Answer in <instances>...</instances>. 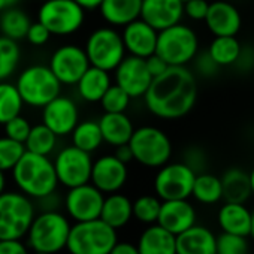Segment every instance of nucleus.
I'll return each mask as SVG.
<instances>
[{"label": "nucleus", "mask_w": 254, "mask_h": 254, "mask_svg": "<svg viewBox=\"0 0 254 254\" xmlns=\"http://www.w3.org/2000/svg\"><path fill=\"white\" fill-rule=\"evenodd\" d=\"M197 76L187 66H169L153 78L144 94L147 109L162 120H180L191 112L197 102Z\"/></svg>", "instance_id": "f257e3e1"}, {"label": "nucleus", "mask_w": 254, "mask_h": 254, "mask_svg": "<svg viewBox=\"0 0 254 254\" xmlns=\"http://www.w3.org/2000/svg\"><path fill=\"white\" fill-rule=\"evenodd\" d=\"M11 172L17 190L33 200L57 191L59 180L53 160L47 156L26 151Z\"/></svg>", "instance_id": "f03ea898"}, {"label": "nucleus", "mask_w": 254, "mask_h": 254, "mask_svg": "<svg viewBox=\"0 0 254 254\" xmlns=\"http://www.w3.org/2000/svg\"><path fill=\"white\" fill-rule=\"evenodd\" d=\"M70 218L60 211H38L27 233L26 245L30 251L59 254L66 250Z\"/></svg>", "instance_id": "7ed1b4c3"}, {"label": "nucleus", "mask_w": 254, "mask_h": 254, "mask_svg": "<svg viewBox=\"0 0 254 254\" xmlns=\"http://www.w3.org/2000/svg\"><path fill=\"white\" fill-rule=\"evenodd\" d=\"M35 200L18 190L0 193V241L24 239L36 215Z\"/></svg>", "instance_id": "20e7f679"}, {"label": "nucleus", "mask_w": 254, "mask_h": 254, "mask_svg": "<svg viewBox=\"0 0 254 254\" xmlns=\"http://www.w3.org/2000/svg\"><path fill=\"white\" fill-rule=\"evenodd\" d=\"M118 241L117 230L100 218L72 223L66 250L69 254H109Z\"/></svg>", "instance_id": "39448f33"}, {"label": "nucleus", "mask_w": 254, "mask_h": 254, "mask_svg": "<svg viewBox=\"0 0 254 254\" xmlns=\"http://www.w3.org/2000/svg\"><path fill=\"white\" fill-rule=\"evenodd\" d=\"M129 147L133 160L151 169H159L166 165L172 157V141L156 126H141L133 130Z\"/></svg>", "instance_id": "423d86ee"}, {"label": "nucleus", "mask_w": 254, "mask_h": 254, "mask_svg": "<svg viewBox=\"0 0 254 254\" xmlns=\"http://www.w3.org/2000/svg\"><path fill=\"white\" fill-rule=\"evenodd\" d=\"M199 36L187 24L178 23L157 33L156 54L168 66H187L199 53Z\"/></svg>", "instance_id": "0eeeda50"}, {"label": "nucleus", "mask_w": 254, "mask_h": 254, "mask_svg": "<svg viewBox=\"0 0 254 254\" xmlns=\"http://www.w3.org/2000/svg\"><path fill=\"white\" fill-rule=\"evenodd\" d=\"M15 87L24 105L32 108H44L62 94V84L47 64L27 66L20 72Z\"/></svg>", "instance_id": "6e6552de"}, {"label": "nucleus", "mask_w": 254, "mask_h": 254, "mask_svg": "<svg viewBox=\"0 0 254 254\" xmlns=\"http://www.w3.org/2000/svg\"><path fill=\"white\" fill-rule=\"evenodd\" d=\"M38 21L54 36H69L82 27L85 9L75 0H44L38 11Z\"/></svg>", "instance_id": "1a4fd4ad"}, {"label": "nucleus", "mask_w": 254, "mask_h": 254, "mask_svg": "<svg viewBox=\"0 0 254 254\" xmlns=\"http://www.w3.org/2000/svg\"><path fill=\"white\" fill-rule=\"evenodd\" d=\"M84 51L90 66L112 72L126 57L121 35L114 27H99L90 33Z\"/></svg>", "instance_id": "9d476101"}, {"label": "nucleus", "mask_w": 254, "mask_h": 254, "mask_svg": "<svg viewBox=\"0 0 254 254\" xmlns=\"http://www.w3.org/2000/svg\"><path fill=\"white\" fill-rule=\"evenodd\" d=\"M196 174L184 162H168L154 177V191L160 200L189 199Z\"/></svg>", "instance_id": "9b49d317"}, {"label": "nucleus", "mask_w": 254, "mask_h": 254, "mask_svg": "<svg viewBox=\"0 0 254 254\" xmlns=\"http://www.w3.org/2000/svg\"><path fill=\"white\" fill-rule=\"evenodd\" d=\"M53 165L59 184H62L66 189H72L90 183L91 166H93L91 154L76 148L75 145L62 148L56 154Z\"/></svg>", "instance_id": "f8f14e48"}, {"label": "nucleus", "mask_w": 254, "mask_h": 254, "mask_svg": "<svg viewBox=\"0 0 254 254\" xmlns=\"http://www.w3.org/2000/svg\"><path fill=\"white\" fill-rule=\"evenodd\" d=\"M103 199L105 194L91 183L67 189V193L63 197L64 214L73 223L99 218Z\"/></svg>", "instance_id": "ddd939ff"}, {"label": "nucleus", "mask_w": 254, "mask_h": 254, "mask_svg": "<svg viewBox=\"0 0 254 254\" xmlns=\"http://www.w3.org/2000/svg\"><path fill=\"white\" fill-rule=\"evenodd\" d=\"M48 66L62 85H75L82 73L90 67V62L84 48L66 44L53 53Z\"/></svg>", "instance_id": "4468645a"}, {"label": "nucleus", "mask_w": 254, "mask_h": 254, "mask_svg": "<svg viewBox=\"0 0 254 254\" xmlns=\"http://www.w3.org/2000/svg\"><path fill=\"white\" fill-rule=\"evenodd\" d=\"M112 72L115 84L121 87L132 99L144 97L153 81V76L147 69L145 59L133 56H126Z\"/></svg>", "instance_id": "2eb2a0df"}, {"label": "nucleus", "mask_w": 254, "mask_h": 254, "mask_svg": "<svg viewBox=\"0 0 254 254\" xmlns=\"http://www.w3.org/2000/svg\"><path fill=\"white\" fill-rule=\"evenodd\" d=\"M127 177H129L127 165L114 154H105L93 160L90 183L103 194L120 191L127 183Z\"/></svg>", "instance_id": "dca6fc26"}, {"label": "nucleus", "mask_w": 254, "mask_h": 254, "mask_svg": "<svg viewBox=\"0 0 254 254\" xmlns=\"http://www.w3.org/2000/svg\"><path fill=\"white\" fill-rule=\"evenodd\" d=\"M79 121L78 105L73 99L59 94L42 108V123L59 138L72 133Z\"/></svg>", "instance_id": "f3484780"}, {"label": "nucleus", "mask_w": 254, "mask_h": 254, "mask_svg": "<svg viewBox=\"0 0 254 254\" xmlns=\"http://www.w3.org/2000/svg\"><path fill=\"white\" fill-rule=\"evenodd\" d=\"M157 30L153 29L148 23L138 18L123 27L121 39L126 50V54L147 59L156 53L157 45Z\"/></svg>", "instance_id": "a211bd4d"}, {"label": "nucleus", "mask_w": 254, "mask_h": 254, "mask_svg": "<svg viewBox=\"0 0 254 254\" xmlns=\"http://www.w3.org/2000/svg\"><path fill=\"white\" fill-rule=\"evenodd\" d=\"M205 26L214 36H236L242 27L239 9L227 0L209 2L205 17Z\"/></svg>", "instance_id": "6ab92c4d"}, {"label": "nucleus", "mask_w": 254, "mask_h": 254, "mask_svg": "<svg viewBox=\"0 0 254 254\" xmlns=\"http://www.w3.org/2000/svg\"><path fill=\"white\" fill-rule=\"evenodd\" d=\"M139 18L160 32L181 23L184 18V3L181 0H142Z\"/></svg>", "instance_id": "aec40b11"}, {"label": "nucleus", "mask_w": 254, "mask_h": 254, "mask_svg": "<svg viewBox=\"0 0 254 254\" xmlns=\"http://www.w3.org/2000/svg\"><path fill=\"white\" fill-rule=\"evenodd\" d=\"M196 209L189 202V199L162 200L157 224H160L175 236L196 224Z\"/></svg>", "instance_id": "412c9836"}, {"label": "nucleus", "mask_w": 254, "mask_h": 254, "mask_svg": "<svg viewBox=\"0 0 254 254\" xmlns=\"http://www.w3.org/2000/svg\"><path fill=\"white\" fill-rule=\"evenodd\" d=\"M217 236L202 224H193L175 236L177 254H215Z\"/></svg>", "instance_id": "4be33fe9"}, {"label": "nucleus", "mask_w": 254, "mask_h": 254, "mask_svg": "<svg viewBox=\"0 0 254 254\" xmlns=\"http://www.w3.org/2000/svg\"><path fill=\"white\" fill-rule=\"evenodd\" d=\"M97 123L103 142L112 147L127 144L135 130L133 121L126 115V112H105Z\"/></svg>", "instance_id": "5701e85b"}, {"label": "nucleus", "mask_w": 254, "mask_h": 254, "mask_svg": "<svg viewBox=\"0 0 254 254\" xmlns=\"http://www.w3.org/2000/svg\"><path fill=\"white\" fill-rule=\"evenodd\" d=\"M139 254H177L175 235L160 224H148L136 242Z\"/></svg>", "instance_id": "b1692460"}, {"label": "nucleus", "mask_w": 254, "mask_h": 254, "mask_svg": "<svg viewBox=\"0 0 254 254\" xmlns=\"http://www.w3.org/2000/svg\"><path fill=\"white\" fill-rule=\"evenodd\" d=\"M217 221H218L221 232L247 236V238L250 236L251 211L247 208L245 203L224 202L223 206L218 209Z\"/></svg>", "instance_id": "393cba45"}, {"label": "nucleus", "mask_w": 254, "mask_h": 254, "mask_svg": "<svg viewBox=\"0 0 254 254\" xmlns=\"http://www.w3.org/2000/svg\"><path fill=\"white\" fill-rule=\"evenodd\" d=\"M142 0H102L99 12L111 27H124L141 17Z\"/></svg>", "instance_id": "a878e982"}, {"label": "nucleus", "mask_w": 254, "mask_h": 254, "mask_svg": "<svg viewBox=\"0 0 254 254\" xmlns=\"http://www.w3.org/2000/svg\"><path fill=\"white\" fill-rule=\"evenodd\" d=\"M99 218L111 227H114L115 230L123 229L133 218L132 200L120 191L105 196Z\"/></svg>", "instance_id": "bb28decb"}, {"label": "nucleus", "mask_w": 254, "mask_h": 254, "mask_svg": "<svg viewBox=\"0 0 254 254\" xmlns=\"http://www.w3.org/2000/svg\"><path fill=\"white\" fill-rule=\"evenodd\" d=\"M111 84H112V79H111L109 72L90 66L75 85H76L78 96L84 102L97 103L100 102L102 96L105 94V91L108 90Z\"/></svg>", "instance_id": "cd10ccee"}, {"label": "nucleus", "mask_w": 254, "mask_h": 254, "mask_svg": "<svg viewBox=\"0 0 254 254\" xmlns=\"http://www.w3.org/2000/svg\"><path fill=\"white\" fill-rule=\"evenodd\" d=\"M220 180L224 202L247 203V200L253 196L250 187V177L247 171L241 168H229L220 177Z\"/></svg>", "instance_id": "c85d7f7f"}, {"label": "nucleus", "mask_w": 254, "mask_h": 254, "mask_svg": "<svg viewBox=\"0 0 254 254\" xmlns=\"http://www.w3.org/2000/svg\"><path fill=\"white\" fill-rule=\"evenodd\" d=\"M30 24V17L17 6L5 9L0 14V33L15 42L26 39Z\"/></svg>", "instance_id": "c756f323"}, {"label": "nucleus", "mask_w": 254, "mask_h": 254, "mask_svg": "<svg viewBox=\"0 0 254 254\" xmlns=\"http://www.w3.org/2000/svg\"><path fill=\"white\" fill-rule=\"evenodd\" d=\"M191 196L203 205H214L218 203L223 199V187L221 180L217 175H212L209 172H200L196 174Z\"/></svg>", "instance_id": "7c9ffc66"}, {"label": "nucleus", "mask_w": 254, "mask_h": 254, "mask_svg": "<svg viewBox=\"0 0 254 254\" xmlns=\"http://www.w3.org/2000/svg\"><path fill=\"white\" fill-rule=\"evenodd\" d=\"M70 136H72V145H75L76 148L87 151L90 154L94 153L96 150H99L103 142L100 127L96 120L78 121Z\"/></svg>", "instance_id": "2f4dec72"}, {"label": "nucleus", "mask_w": 254, "mask_h": 254, "mask_svg": "<svg viewBox=\"0 0 254 254\" xmlns=\"http://www.w3.org/2000/svg\"><path fill=\"white\" fill-rule=\"evenodd\" d=\"M241 48L236 36H214L206 51L220 67H230L236 63Z\"/></svg>", "instance_id": "473e14b6"}, {"label": "nucleus", "mask_w": 254, "mask_h": 254, "mask_svg": "<svg viewBox=\"0 0 254 254\" xmlns=\"http://www.w3.org/2000/svg\"><path fill=\"white\" fill-rule=\"evenodd\" d=\"M57 142H59V136L51 129H48L44 123H39L36 126H32L30 133L24 142V147L26 151L50 157L56 151Z\"/></svg>", "instance_id": "72a5a7b5"}, {"label": "nucleus", "mask_w": 254, "mask_h": 254, "mask_svg": "<svg viewBox=\"0 0 254 254\" xmlns=\"http://www.w3.org/2000/svg\"><path fill=\"white\" fill-rule=\"evenodd\" d=\"M24 102L15 87L8 81H0V124H5L21 114Z\"/></svg>", "instance_id": "f704fd0d"}, {"label": "nucleus", "mask_w": 254, "mask_h": 254, "mask_svg": "<svg viewBox=\"0 0 254 254\" xmlns=\"http://www.w3.org/2000/svg\"><path fill=\"white\" fill-rule=\"evenodd\" d=\"M21 50L18 42L0 35V81H8L18 69Z\"/></svg>", "instance_id": "c9c22d12"}, {"label": "nucleus", "mask_w": 254, "mask_h": 254, "mask_svg": "<svg viewBox=\"0 0 254 254\" xmlns=\"http://www.w3.org/2000/svg\"><path fill=\"white\" fill-rule=\"evenodd\" d=\"M162 200L156 194H142L132 202L133 218L145 226L157 223Z\"/></svg>", "instance_id": "e433bc0d"}, {"label": "nucleus", "mask_w": 254, "mask_h": 254, "mask_svg": "<svg viewBox=\"0 0 254 254\" xmlns=\"http://www.w3.org/2000/svg\"><path fill=\"white\" fill-rule=\"evenodd\" d=\"M24 153H26L24 144L14 141L6 135L0 136V171L2 172L12 171Z\"/></svg>", "instance_id": "4c0bfd02"}, {"label": "nucleus", "mask_w": 254, "mask_h": 254, "mask_svg": "<svg viewBox=\"0 0 254 254\" xmlns=\"http://www.w3.org/2000/svg\"><path fill=\"white\" fill-rule=\"evenodd\" d=\"M130 100L132 97L121 87H118L117 84H111L99 103L102 105V109L105 112H126V109L130 105Z\"/></svg>", "instance_id": "58836bf2"}, {"label": "nucleus", "mask_w": 254, "mask_h": 254, "mask_svg": "<svg viewBox=\"0 0 254 254\" xmlns=\"http://www.w3.org/2000/svg\"><path fill=\"white\" fill-rule=\"evenodd\" d=\"M250 244L247 236L221 232L215 241V254H248Z\"/></svg>", "instance_id": "ea45409f"}, {"label": "nucleus", "mask_w": 254, "mask_h": 254, "mask_svg": "<svg viewBox=\"0 0 254 254\" xmlns=\"http://www.w3.org/2000/svg\"><path fill=\"white\" fill-rule=\"evenodd\" d=\"M191 63H193V69H194L193 73L196 76H200V78H205V79L214 78L220 72V69H221L214 62V59L209 56V53L206 50L205 51H199Z\"/></svg>", "instance_id": "a19ab883"}, {"label": "nucleus", "mask_w": 254, "mask_h": 254, "mask_svg": "<svg viewBox=\"0 0 254 254\" xmlns=\"http://www.w3.org/2000/svg\"><path fill=\"white\" fill-rule=\"evenodd\" d=\"M3 126H5V135L14 141L21 142V144L26 142V139L30 133V129H32V124L29 123V120L21 117V114L14 117Z\"/></svg>", "instance_id": "79ce46f5"}, {"label": "nucleus", "mask_w": 254, "mask_h": 254, "mask_svg": "<svg viewBox=\"0 0 254 254\" xmlns=\"http://www.w3.org/2000/svg\"><path fill=\"white\" fill-rule=\"evenodd\" d=\"M183 162H184L194 174L205 172V171H206V166H208L206 153H205L200 147H189V148L184 151Z\"/></svg>", "instance_id": "37998d69"}, {"label": "nucleus", "mask_w": 254, "mask_h": 254, "mask_svg": "<svg viewBox=\"0 0 254 254\" xmlns=\"http://www.w3.org/2000/svg\"><path fill=\"white\" fill-rule=\"evenodd\" d=\"M209 8L208 0H187L184 2V15L193 21H203Z\"/></svg>", "instance_id": "c03bdc74"}, {"label": "nucleus", "mask_w": 254, "mask_h": 254, "mask_svg": "<svg viewBox=\"0 0 254 254\" xmlns=\"http://www.w3.org/2000/svg\"><path fill=\"white\" fill-rule=\"evenodd\" d=\"M51 36L53 35L48 32V29L42 23L36 21V23L30 24V27L27 30V35H26V39L32 45H35V47H42V45H45L50 41Z\"/></svg>", "instance_id": "a18cd8bd"}, {"label": "nucleus", "mask_w": 254, "mask_h": 254, "mask_svg": "<svg viewBox=\"0 0 254 254\" xmlns=\"http://www.w3.org/2000/svg\"><path fill=\"white\" fill-rule=\"evenodd\" d=\"M35 206L36 211H60V208L63 206V199H60L57 191H54L41 199H36Z\"/></svg>", "instance_id": "49530a36"}, {"label": "nucleus", "mask_w": 254, "mask_h": 254, "mask_svg": "<svg viewBox=\"0 0 254 254\" xmlns=\"http://www.w3.org/2000/svg\"><path fill=\"white\" fill-rule=\"evenodd\" d=\"M0 254H30V250L23 239H3L0 241Z\"/></svg>", "instance_id": "de8ad7c7"}, {"label": "nucleus", "mask_w": 254, "mask_h": 254, "mask_svg": "<svg viewBox=\"0 0 254 254\" xmlns=\"http://www.w3.org/2000/svg\"><path fill=\"white\" fill-rule=\"evenodd\" d=\"M239 72H250L254 69V48L242 47L236 63L233 64Z\"/></svg>", "instance_id": "09e8293b"}, {"label": "nucleus", "mask_w": 254, "mask_h": 254, "mask_svg": "<svg viewBox=\"0 0 254 254\" xmlns=\"http://www.w3.org/2000/svg\"><path fill=\"white\" fill-rule=\"evenodd\" d=\"M145 64H147V69H148V72H150V75H151L153 78L162 75V73L169 67L168 63H166L160 56H157L156 53L145 59Z\"/></svg>", "instance_id": "8fccbe9b"}, {"label": "nucleus", "mask_w": 254, "mask_h": 254, "mask_svg": "<svg viewBox=\"0 0 254 254\" xmlns=\"http://www.w3.org/2000/svg\"><path fill=\"white\" fill-rule=\"evenodd\" d=\"M109 254H139L136 244L129 241H117Z\"/></svg>", "instance_id": "3c124183"}, {"label": "nucleus", "mask_w": 254, "mask_h": 254, "mask_svg": "<svg viewBox=\"0 0 254 254\" xmlns=\"http://www.w3.org/2000/svg\"><path fill=\"white\" fill-rule=\"evenodd\" d=\"M117 159H120L123 163H129L133 160V154H132V150L129 147V144H123V145H118L115 147V154H114Z\"/></svg>", "instance_id": "603ef678"}, {"label": "nucleus", "mask_w": 254, "mask_h": 254, "mask_svg": "<svg viewBox=\"0 0 254 254\" xmlns=\"http://www.w3.org/2000/svg\"><path fill=\"white\" fill-rule=\"evenodd\" d=\"M75 2L84 8L85 11H93V9H97L99 5L102 3V0H75Z\"/></svg>", "instance_id": "864d4df0"}, {"label": "nucleus", "mask_w": 254, "mask_h": 254, "mask_svg": "<svg viewBox=\"0 0 254 254\" xmlns=\"http://www.w3.org/2000/svg\"><path fill=\"white\" fill-rule=\"evenodd\" d=\"M18 3H20V0H0V12L5 9H9V8H14Z\"/></svg>", "instance_id": "5fc2aeb1"}, {"label": "nucleus", "mask_w": 254, "mask_h": 254, "mask_svg": "<svg viewBox=\"0 0 254 254\" xmlns=\"http://www.w3.org/2000/svg\"><path fill=\"white\" fill-rule=\"evenodd\" d=\"M6 190V177L5 172L0 171V193H3Z\"/></svg>", "instance_id": "6e6d98bb"}, {"label": "nucleus", "mask_w": 254, "mask_h": 254, "mask_svg": "<svg viewBox=\"0 0 254 254\" xmlns=\"http://www.w3.org/2000/svg\"><path fill=\"white\" fill-rule=\"evenodd\" d=\"M248 177H250V187H251V193L254 196V168L248 172Z\"/></svg>", "instance_id": "4d7b16f0"}, {"label": "nucleus", "mask_w": 254, "mask_h": 254, "mask_svg": "<svg viewBox=\"0 0 254 254\" xmlns=\"http://www.w3.org/2000/svg\"><path fill=\"white\" fill-rule=\"evenodd\" d=\"M250 236L254 239V211H251V230H250Z\"/></svg>", "instance_id": "13d9d810"}, {"label": "nucleus", "mask_w": 254, "mask_h": 254, "mask_svg": "<svg viewBox=\"0 0 254 254\" xmlns=\"http://www.w3.org/2000/svg\"><path fill=\"white\" fill-rule=\"evenodd\" d=\"M30 254H54V253H41V251H32Z\"/></svg>", "instance_id": "bf43d9fd"}, {"label": "nucleus", "mask_w": 254, "mask_h": 254, "mask_svg": "<svg viewBox=\"0 0 254 254\" xmlns=\"http://www.w3.org/2000/svg\"><path fill=\"white\" fill-rule=\"evenodd\" d=\"M181 2H183V3H184V2H187V0H181Z\"/></svg>", "instance_id": "052dcab7"}]
</instances>
